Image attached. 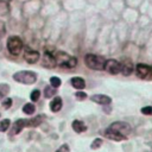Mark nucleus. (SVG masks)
I'll list each match as a JSON object with an SVG mask.
<instances>
[{"mask_svg":"<svg viewBox=\"0 0 152 152\" xmlns=\"http://www.w3.org/2000/svg\"><path fill=\"white\" fill-rule=\"evenodd\" d=\"M131 133V127L125 121H115L106 129V137H108L112 140H125L128 138V134Z\"/></svg>","mask_w":152,"mask_h":152,"instance_id":"nucleus-1","label":"nucleus"},{"mask_svg":"<svg viewBox=\"0 0 152 152\" xmlns=\"http://www.w3.org/2000/svg\"><path fill=\"white\" fill-rule=\"evenodd\" d=\"M84 63L91 70H103L106 59L103 57H100V56H96L93 53H88L84 57Z\"/></svg>","mask_w":152,"mask_h":152,"instance_id":"nucleus-2","label":"nucleus"},{"mask_svg":"<svg viewBox=\"0 0 152 152\" xmlns=\"http://www.w3.org/2000/svg\"><path fill=\"white\" fill-rule=\"evenodd\" d=\"M56 59V65H59L62 68H75L77 64V59L65 52L58 51L55 56Z\"/></svg>","mask_w":152,"mask_h":152,"instance_id":"nucleus-3","label":"nucleus"},{"mask_svg":"<svg viewBox=\"0 0 152 152\" xmlns=\"http://www.w3.org/2000/svg\"><path fill=\"white\" fill-rule=\"evenodd\" d=\"M13 80L24 84H33L37 81V74L28 70H21L13 74Z\"/></svg>","mask_w":152,"mask_h":152,"instance_id":"nucleus-4","label":"nucleus"},{"mask_svg":"<svg viewBox=\"0 0 152 152\" xmlns=\"http://www.w3.org/2000/svg\"><path fill=\"white\" fill-rule=\"evenodd\" d=\"M7 50L11 55L18 56L23 50V40L18 36H11L7 39Z\"/></svg>","mask_w":152,"mask_h":152,"instance_id":"nucleus-5","label":"nucleus"},{"mask_svg":"<svg viewBox=\"0 0 152 152\" xmlns=\"http://www.w3.org/2000/svg\"><path fill=\"white\" fill-rule=\"evenodd\" d=\"M104 70L108 71L109 74L112 75H116L121 71V65H120V62L115 61V59H109V61H106L104 63Z\"/></svg>","mask_w":152,"mask_h":152,"instance_id":"nucleus-6","label":"nucleus"},{"mask_svg":"<svg viewBox=\"0 0 152 152\" xmlns=\"http://www.w3.org/2000/svg\"><path fill=\"white\" fill-rule=\"evenodd\" d=\"M135 72H137V76L140 77V78H147L152 75V68L146 65V64H138L135 66Z\"/></svg>","mask_w":152,"mask_h":152,"instance_id":"nucleus-7","label":"nucleus"},{"mask_svg":"<svg viewBox=\"0 0 152 152\" xmlns=\"http://www.w3.org/2000/svg\"><path fill=\"white\" fill-rule=\"evenodd\" d=\"M24 58H25V61L27 63L33 64V63L38 62V59H39V52L36 51V50H32V49L26 48L24 50Z\"/></svg>","mask_w":152,"mask_h":152,"instance_id":"nucleus-8","label":"nucleus"},{"mask_svg":"<svg viewBox=\"0 0 152 152\" xmlns=\"http://www.w3.org/2000/svg\"><path fill=\"white\" fill-rule=\"evenodd\" d=\"M120 65H121V72L125 75V76H128L132 74L133 71V63L131 59L128 58H124L121 62H120Z\"/></svg>","mask_w":152,"mask_h":152,"instance_id":"nucleus-9","label":"nucleus"},{"mask_svg":"<svg viewBox=\"0 0 152 152\" xmlns=\"http://www.w3.org/2000/svg\"><path fill=\"white\" fill-rule=\"evenodd\" d=\"M90 100L96 102V103H99V104H103V106L109 104L112 102V99L109 96L104 95V94H95V95L90 96Z\"/></svg>","mask_w":152,"mask_h":152,"instance_id":"nucleus-10","label":"nucleus"},{"mask_svg":"<svg viewBox=\"0 0 152 152\" xmlns=\"http://www.w3.org/2000/svg\"><path fill=\"white\" fill-rule=\"evenodd\" d=\"M55 65H56L55 56H52L49 52L44 53V56H43V66H45V68H53Z\"/></svg>","mask_w":152,"mask_h":152,"instance_id":"nucleus-11","label":"nucleus"},{"mask_svg":"<svg viewBox=\"0 0 152 152\" xmlns=\"http://www.w3.org/2000/svg\"><path fill=\"white\" fill-rule=\"evenodd\" d=\"M43 119H44L43 115H37L34 118L27 119V120H25V126H27V127H37V126H39L42 124Z\"/></svg>","mask_w":152,"mask_h":152,"instance_id":"nucleus-12","label":"nucleus"},{"mask_svg":"<svg viewBox=\"0 0 152 152\" xmlns=\"http://www.w3.org/2000/svg\"><path fill=\"white\" fill-rule=\"evenodd\" d=\"M24 126H25V120H24V119H18V120L14 122V126H13V128L11 129L10 134H11V135L18 134V133L24 128Z\"/></svg>","mask_w":152,"mask_h":152,"instance_id":"nucleus-13","label":"nucleus"},{"mask_svg":"<svg viewBox=\"0 0 152 152\" xmlns=\"http://www.w3.org/2000/svg\"><path fill=\"white\" fill-rule=\"evenodd\" d=\"M70 83H71V86H72L74 88L80 89V90L83 89V88H86V82H84V80L81 78V77H78V76L72 77V78L70 80Z\"/></svg>","mask_w":152,"mask_h":152,"instance_id":"nucleus-14","label":"nucleus"},{"mask_svg":"<svg viewBox=\"0 0 152 152\" xmlns=\"http://www.w3.org/2000/svg\"><path fill=\"white\" fill-rule=\"evenodd\" d=\"M62 106H63V102H62V99H61L59 96H56V97L52 99V101L50 102V109H51L52 112H58V110H61Z\"/></svg>","mask_w":152,"mask_h":152,"instance_id":"nucleus-15","label":"nucleus"},{"mask_svg":"<svg viewBox=\"0 0 152 152\" xmlns=\"http://www.w3.org/2000/svg\"><path fill=\"white\" fill-rule=\"evenodd\" d=\"M71 126H72V129L76 133H82V132H84L87 129V126L82 121H80V120H74Z\"/></svg>","mask_w":152,"mask_h":152,"instance_id":"nucleus-16","label":"nucleus"},{"mask_svg":"<svg viewBox=\"0 0 152 152\" xmlns=\"http://www.w3.org/2000/svg\"><path fill=\"white\" fill-rule=\"evenodd\" d=\"M34 106L32 104V103H26L24 107H23V112L25 113V114H27V115H30V114H33L34 113Z\"/></svg>","mask_w":152,"mask_h":152,"instance_id":"nucleus-17","label":"nucleus"},{"mask_svg":"<svg viewBox=\"0 0 152 152\" xmlns=\"http://www.w3.org/2000/svg\"><path fill=\"white\" fill-rule=\"evenodd\" d=\"M55 94H56V88H53V87H46L44 89V95L48 99L52 97V95H55Z\"/></svg>","mask_w":152,"mask_h":152,"instance_id":"nucleus-18","label":"nucleus"},{"mask_svg":"<svg viewBox=\"0 0 152 152\" xmlns=\"http://www.w3.org/2000/svg\"><path fill=\"white\" fill-rule=\"evenodd\" d=\"M10 125H11L10 119H4V120L0 122V132H5V131H7L8 127H10Z\"/></svg>","mask_w":152,"mask_h":152,"instance_id":"nucleus-19","label":"nucleus"},{"mask_svg":"<svg viewBox=\"0 0 152 152\" xmlns=\"http://www.w3.org/2000/svg\"><path fill=\"white\" fill-rule=\"evenodd\" d=\"M50 84H51V87H53V88H58V87L61 86V80H59L57 76H52V77L50 78Z\"/></svg>","mask_w":152,"mask_h":152,"instance_id":"nucleus-20","label":"nucleus"},{"mask_svg":"<svg viewBox=\"0 0 152 152\" xmlns=\"http://www.w3.org/2000/svg\"><path fill=\"white\" fill-rule=\"evenodd\" d=\"M101 145H102V139H100V138H96V139H94V140H93V142L90 144V148H93V150H96V148H99Z\"/></svg>","mask_w":152,"mask_h":152,"instance_id":"nucleus-21","label":"nucleus"},{"mask_svg":"<svg viewBox=\"0 0 152 152\" xmlns=\"http://www.w3.org/2000/svg\"><path fill=\"white\" fill-rule=\"evenodd\" d=\"M39 96H40V91L39 90H33L32 93H31V101H33V102H36V101H38L39 100Z\"/></svg>","mask_w":152,"mask_h":152,"instance_id":"nucleus-22","label":"nucleus"},{"mask_svg":"<svg viewBox=\"0 0 152 152\" xmlns=\"http://www.w3.org/2000/svg\"><path fill=\"white\" fill-rule=\"evenodd\" d=\"M1 106H2L5 109H8V108L12 106V99H10V97H6V99L2 101Z\"/></svg>","mask_w":152,"mask_h":152,"instance_id":"nucleus-23","label":"nucleus"},{"mask_svg":"<svg viewBox=\"0 0 152 152\" xmlns=\"http://www.w3.org/2000/svg\"><path fill=\"white\" fill-rule=\"evenodd\" d=\"M141 113L145 115H152V107L151 106H146L141 108Z\"/></svg>","mask_w":152,"mask_h":152,"instance_id":"nucleus-24","label":"nucleus"},{"mask_svg":"<svg viewBox=\"0 0 152 152\" xmlns=\"http://www.w3.org/2000/svg\"><path fill=\"white\" fill-rule=\"evenodd\" d=\"M75 96H76L77 100H81V101H83V100L87 99V94L83 93V91H77V93L75 94Z\"/></svg>","mask_w":152,"mask_h":152,"instance_id":"nucleus-25","label":"nucleus"},{"mask_svg":"<svg viewBox=\"0 0 152 152\" xmlns=\"http://www.w3.org/2000/svg\"><path fill=\"white\" fill-rule=\"evenodd\" d=\"M5 13H7V5L0 1V15H4Z\"/></svg>","mask_w":152,"mask_h":152,"instance_id":"nucleus-26","label":"nucleus"},{"mask_svg":"<svg viewBox=\"0 0 152 152\" xmlns=\"http://www.w3.org/2000/svg\"><path fill=\"white\" fill-rule=\"evenodd\" d=\"M56 152H69V146H68L66 144H63L59 148H57Z\"/></svg>","mask_w":152,"mask_h":152,"instance_id":"nucleus-27","label":"nucleus"},{"mask_svg":"<svg viewBox=\"0 0 152 152\" xmlns=\"http://www.w3.org/2000/svg\"><path fill=\"white\" fill-rule=\"evenodd\" d=\"M5 32H6V27H5V24L2 23V21H0V38L5 34Z\"/></svg>","mask_w":152,"mask_h":152,"instance_id":"nucleus-28","label":"nucleus"},{"mask_svg":"<svg viewBox=\"0 0 152 152\" xmlns=\"http://www.w3.org/2000/svg\"><path fill=\"white\" fill-rule=\"evenodd\" d=\"M2 95H4V94H2V93H1V91H0V99H1V97H2Z\"/></svg>","mask_w":152,"mask_h":152,"instance_id":"nucleus-29","label":"nucleus"}]
</instances>
